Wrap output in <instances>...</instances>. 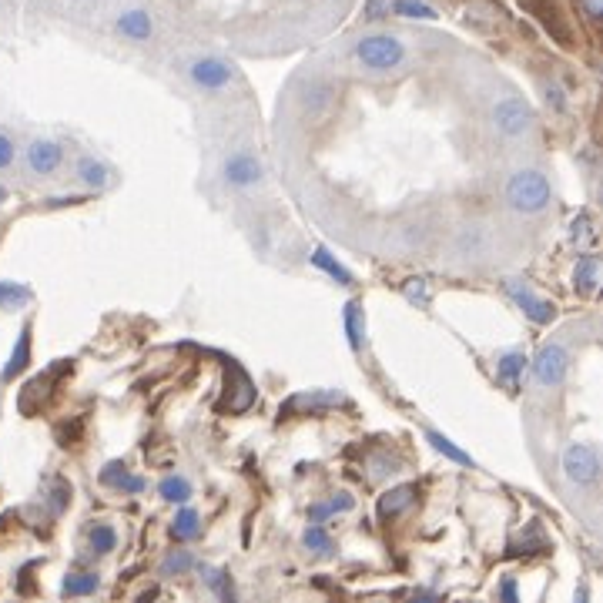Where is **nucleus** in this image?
Returning <instances> with one entry per match:
<instances>
[{"label": "nucleus", "mask_w": 603, "mask_h": 603, "mask_svg": "<svg viewBox=\"0 0 603 603\" xmlns=\"http://www.w3.org/2000/svg\"><path fill=\"white\" fill-rule=\"evenodd\" d=\"M413 503H416V486H413V483L396 486V490H389V493L379 500V520H382V523L396 520V516L406 513Z\"/></svg>", "instance_id": "dca6fc26"}, {"label": "nucleus", "mask_w": 603, "mask_h": 603, "mask_svg": "<svg viewBox=\"0 0 603 603\" xmlns=\"http://www.w3.org/2000/svg\"><path fill=\"white\" fill-rule=\"evenodd\" d=\"M577 11L590 27H597L603 17V0H577Z\"/></svg>", "instance_id": "e433bc0d"}, {"label": "nucleus", "mask_w": 603, "mask_h": 603, "mask_svg": "<svg viewBox=\"0 0 603 603\" xmlns=\"http://www.w3.org/2000/svg\"><path fill=\"white\" fill-rule=\"evenodd\" d=\"M573 289L580 295H597L600 289V255H580L573 265Z\"/></svg>", "instance_id": "2eb2a0df"}, {"label": "nucleus", "mask_w": 603, "mask_h": 603, "mask_svg": "<svg viewBox=\"0 0 603 603\" xmlns=\"http://www.w3.org/2000/svg\"><path fill=\"white\" fill-rule=\"evenodd\" d=\"M402 295H406V299L413 302L416 309H426V305L433 302V295H429L426 279H409L406 285H402Z\"/></svg>", "instance_id": "473e14b6"}, {"label": "nucleus", "mask_w": 603, "mask_h": 603, "mask_svg": "<svg viewBox=\"0 0 603 603\" xmlns=\"http://www.w3.org/2000/svg\"><path fill=\"white\" fill-rule=\"evenodd\" d=\"M352 506H356V500H352L349 493H335L332 500L312 503V506H309V520H312V523H325V520H329V516H335V513H349Z\"/></svg>", "instance_id": "b1692460"}, {"label": "nucleus", "mask_w": 603, "mask_h": 603, "mask_svg": "<svg viewBox=\"0 0 603 603\" xmlns=\"http://www.w3.org/2000/svg\"><path fill=\"white\" fill-rule=\"evenodd\" d=\"M4 201H7V188L0 185V205H4Z\"/></svg>", "instance_id": "ea45409f"}, {"label": "nucleus", "mask_w": 603, "mask_h": 603, "mask_svg": "<svg viewBox=\"0 0 603 603\" xmlns=\"http://www.w3.org/2000/svg\"><path fill=\"white\" fill-rule=\"evenodd\" d=\"M312 265L319 268V272L329 275L332 282H339V285H352V272H349V268L342 265L339 258H335L325 245H319V248H315V252H312Z\"/></svg>", "instance_id": "412c9836"}, {"label": "nucleus", "mask_w": 603, "mask_h": 603, "mask_svg": "<svg viewBox=\"0 0 603 603\" xmlns=\"http://www.w3.org/2000/svg\"><path fill=\"white\" fill-rule=\"evenodd\" d=\"M302 547H305V550H312L315 557H332V553H335L332 536L325 533V526H322V523L305 526V533H302Z\"/></svg>", "instance_id": "bb28decb"}, {"label": "nucleus", "mask_w": 603, "mask_h": 603, "mask_svg": "<svg viewBox=\"0 0 603 603\" xmlns=\"http://www.w3.org/2000/svg\"><path fill=\"white\" fill-rule=\"evenodd\" d=\"M543 101H547L553 111H567V91H563L557 81H543Z\"/></svg>", "instance_id": "c9c22d12"}, {"label": "nucleus", "mask_w": 603, "mask_h": 603, "mask_svg": "<svg viewBox=\"0 0 603 603\" xmlns=\"http://www.w3.org/2000/svg\"><path fill=\"white\" fill-rule=\"evenodd\" d=\"M198 533H201V516H198V510H191V506L181 503L175 523H171V536H175V540H195Z\"/></svg>", "instance_id": "cd10ccee"}, {"label": "nucleus", "mask_w": 603, "mask_h": 603, "mask_svg": "<svg viewBox=\"0 0 603 603\" xmlns=\"http://www.w3.org/2000/svg\"><path fill=\"white\" fill-rule=\"evenodd\" d=\"M34 302L31 285L24 282H0V312H21L24 305Z\"/></svg>", "instance_id": "4be33fe9"}, {"label": "nucleus", "mask_w": 603, "mask_h": 603, "mask_svg": "<svg viewBox=\"0 0 603 603\" xmlns=\"http://www.w3.org/2000/svg\"><path fill=\"white\" fill-rule=\"evenodd\" d=\"M346 402V396L342 392H305V396H295L292 399V409H309V413H315V409H332V406H342Z\"/></svg>", "instance_id": "a878e982"}, {"label": "nucleus", "mask_w": 603, "mask_h": 603, "mask_svg": "<svg viewBox=\"0 0 603 603\" xmlns=\"http://www.w3.org/2000/svg\"><path fill=\"white\" fill-rule=\"evenodd\" d=\"M158 496L165 503H188L191 500V483L181 473H171L158 483Z\"/></svg>", "instance_id": "c85d7f7f"}, {"label": "nucleus", "mask_w": 603, "mask_h": 603, "mask_svg": "<svg viewBox=\"0 0 603 603\" xmlns=\"http://www.w3.org/2000/svg\"><path fill=\"white\" fill-rule=\"evenodd\" d=\"M526 362H530V359H526L520 349L503 352V356L496 359V379H500L510 392H516V389H520L523 372H526Z\"/></svg>", "instance_id": "a211bd4d"}, {"label": "nucleus", "mask_w": 603, "mask_h": 603, "mask_svg": "<svg viewBox=\"0 0 603 603\" xmlns=\"http://www.w3.org/2000/svg\"><path fill=\"white\" fill-rule=\"evenodd\" d=\"M426 439H429V446H433L439 456H446V459H449V463H456V466H469V469L476 466V459L469 456L466 449H459L449 436L439 433V429H426Z\"/></svg>", "instance_id": "aec40b11"}, {"label": "nucleus", "mask_w": 603, "mask_h": 603, "mask_svg": "<svg viewBox=\"0 0 603 603\" xmlns=\"http://www.w3.org/2000/svg\"><path fill=\"white\" fill-rule=\"evenodd\" d=\"M523 4H526V11L547 27L560 44H570V24L560 17V7L553 4V0H523Z\"/></svg>", "instance_id": "9b49d317"}, {"label": "nucleus", "mask_w": 603, "mask_h": 603, "mask_svg": "<svg viewBox=\"0 0 603 603\" xmlns=\"http://www.w3.org/2000/svg\"><path fill=\"white\" fill-rule=\"evenodd\" d=\"M111 31L118 37H124V41H131V44H148V41H155L158 24H155V14H151L148 7L124 4L111 14Z\"/></svg>", "instance_id": "6e6552de"}, {"label": "nucleus", "mask_w": 603, "mask_h": 603, "mask_svg": "<svg viewBox=\"0 0 603 603\" xmlns=\"http://www.w3.org/2000/svg\"><path fill=\"white\" fill-rule=\"evenodd\" d=\"M195 567V557H191L188 550H171L165 560H161L158 573L161 577H185V573Z\"/></svg>", "instance_id": "7c9ffc66"}, {"label": "nucleus", "mask_w": 603, "mask_h": 603, "mask_svg": "<svg viewBox=\"0 0 603 603\" xmlns=\"http://www.w3.org/2000/svg\"><path fill=\"white\" fill-rule=\"evenodd\" d=\"M185 78L195 91L225 94L242 84V71L222 54H195L185 61Z\"/></svg>", "instance_id": "7ed1b4c3"}, {"label": "nucleus", "mask_w": 603, "mask_h": 603, "mask_svg": "<svg viewBox=\"0 0 603 603\" xmlns=\"http://www.w3.org/2000/svg\"><path fill=\"white\" fill-rule=\"evenodd\" d=\"M24 168L31 171L34 178H54L57 171L64 168V145L57 138H47V134H37L24 145Z\"/></svg>", "instance_id": "1a4fd4ad"}, {"label": "nucleus", "mask_w": 603, "mask_h": 603, "mask_svg": "<svg viewBox=\"0 0 603 603\" xmlns=\"http://www.w3.org/2000/svg\"><path fill=\"white\" fill-rule=\"evenodd\" d=\"M342 325H346V339L352 352H362L366 346V315H362V302L349 299L346 309H342Z\"/></svg>", "instance_id": "f3484780"}, {"label": "nucleus", "mask_w": 603, "mask_h": 603, "mask_svg": "<svg viewBox=\"0 0 603 603\" xmlns=\"http://www.w3.org/2000/svg\"><path fill=\"white\" fill-rule=\"evenodd\" d=\"M17 161V141L0 128V171H11Z\"/></svg>", "instance_id": "f704fd0d"}, {"label": "nucleus", "mask_w": 603, "mask_h": 603, "mask_svg": "<svg viewBox=\"0 0 603 603\" xmlns=\"http://www.w3.org/2000/svg\"><path fill=\"white\" fill-rule=\"evenodd\" d=\"M332 101V88L329 84H309V91H305V108L309 111H319V108H325V104Z\"/></svg>", "instance_id": "72a5a7b5"}, {"label": "nucleus", "mask_w": 603, "mask_h": 603, "mask_svg": "<svg viewBox=\"0 0 603 603\" xmlns=\"http://www.w3.org/2000/svg\"><path fill=\"white\" fill-rule=\"evenodd\" d=\"M201 580H205V587L212 590L218 600H225V603L235 600V583H232V573H228V570L201 567Z\"/></svg>", "instance_id": "5701e85b"}, {"label": "nucleus", "mask_w": 603, "mask_h": 603, "mask_svg": "<svg viewBox=\"0 0 603 603\" xmlns=\"http://www.w3.org/2000/svg\"><path fill=\"white\" fill-rule=\"evenodd\" d=\"M503 292L510 295L516 305H520L523 315L533 325H550L553 319H557V305L547 302V299H540V295H536L523 279H506L503 282Z\"/></svg>", "instance_id": "9d476101"}, {"label": "nucleus", "mask_w": 603, "mask_h": 603, "mask_svg": "<svg viewBox=\"0 0 603 603\" xmlns=\"http://www.w3.org/2000/svg\"><path fill=\"white\" fill-rule=\"evenodd\" d=\"M222 181L228 188L235 191H252V188H262L265 185V165L255 151H228L225 161H222Z\"/></svg>", "instance_id": "39448f33"}, {"label": "nucleus", "mask_w": 603, "mask_h": 603, "mask_svg": "<svg viewBox=\"0 0 603 603\" xmlns=\"http://www.w3.org/2000/svg\"><path fill=\"white\" fill-rule=\"evenodd\" d=\"M27 366H31V322H27L21 329V335H17V346L11 352V359H7L4 372H0V382H4V386L7 382H14Z\"/></svg>", "instance_id": "4468645a"}, {"label": "nucleus", "mask_w": 603, "mask_h": 603, "mask_svg": "<svg viewBox=\"0 0 603 603\" xmlns=\"http://www.w3.org/2000/svg\"><path fill=\"white\" fill-rule=\"evenodd\" d=\"M500 600H506V603H516L520 597H516V580L513 577H503V583H500V593H496Z\"/></svg>", "instance_id": "4c0bfd02"}, {"label": "nucleus", "mask_w": 603, "mask_h": 603, "mask_svg": "<svg viewBox=\"0 0 603 603\" xmlns=\"http://www.w3.org/2000/svg\"><path fill=\"white\" fill-rule=\"evenodd\" d=\"M560 469H563V476H567L573 486L593 490L597 480H600V453H597V446L570 443L567 449H563V456H560Z\"/></svg>", "instance_id": "20e7f679"}, {"label": "nucleus", "mask_w": 603, "mask_h": 603, "mask_svg": "<svg viewBox=\"0 0 603 603\" xmlns=\"http://www.w3.org/2000/svg\"><path fill=\"white\" fill-rule=\"evenodd\" d=\"M101 483L108 486V490H118V493H128V496H138L145 493V480L141 476H134L124 463H108L101 469Z\"/></svg>", "instance_id": "ddd939ff"}, {"label": "nucleus", "mask_w": 603, "mask_h": 603, "mask_svg": "<svg viewBox=\"0 0 603 603\" xmlns=\"http://www.w3.org/2000/svg\"><path fill=\"white\" fill-rule=\"evenodd\" d=\"M352 61L366 74H392L406 67L409 47L399 34H389V31L362 34L356 37V44H352Z\"/></svg>", "instance_id": "f257e3e1"}, {"label": "nucleus", "mask_w": 603, "mask_h": 603, "mask_svg": "<svg viewBox=\"0 0 603 603\" xmlns=\"http://www.w3.org/2000/svg\"><path fill=\"white\" fill-rule=\"evenodd\" d=\"M483 248H486V232L480 225L459 228V235H456V252L459 255H480Z\"/></svg>", "instance_id": "c756f323"}, {"label": "nucleus", "mask_w": 603, "mask_h": 603, "mask_svg": "<svg viewBox=\"0 0 603 603\" xmlns=\"http://www.w3.org/2000/svg\"><path fill=\"white\" fill-rule=\"evenodd\" d=\"M583 235H587V218L580 215V222H573V232H570V238H573V242H577V238H583Z\"/></svg>", "instance_id": "58836bf2"}, {"label": "nucleus", "mask_w": 603, "mask_h": 603, "mask_svg": "<svg viewBox=\"0 0 603 603\" xmlns=\"http://www.w3.org/2000/svg\"><path fill=\"white\" fill-rule=\"evenodd\" d=\"M101 590V577L94 570L81 573H67L61 580V597H91V593Z\"/></svg>", "instance_id": "6ab92c4d"}, {"label": "nucleus", "mask_w": 603, "mask_h": 603, "mask_svg": "<svg viewBox=\"0 0 603 603\" xmlns=\"http://www.w3.org/2000/svg\"><path fill=\"white\" fill-rule=\"evenodd\" d=\"M536 124V114L533 108L526 104L523 98H516V94H506L493 104V128L503 134V138H523V134H530Z\"/></svg>", "instance_id": "0eeeda50"}, {"label": "nucleus", "mask_w": 603, "mask_h": 603, "mask_svg": "<svg viewBox=\"0 0 603 603\" xmlns=\"http://www.w3.org/2000/svg\"><path fill=\"white\" fill-rule=\"evenodd\" d=\"M392 14L409 17V21H436V11L423 0H392Z\"/></svg>", "instance_id": "2f4dec72"}, {"label": "nucleus", "mask_w": 603, "mask_h": 603, "mask_svg": "<svg viewBox=\"0 0 603 603\" xmlns=\"http://www.w3.org/2000/svg\"><path fill=\"white\" fill-rule=\"evenodd\" d=\"M88 547L91 553H98V557H108L118 547V530H114L111 523H94L88 530Z\"/></svg>", "instance_id": "393cba45"}, {"label": "nucleus", "mask_w": 603, "mask_h": 603, "mask_svg": "<svg viewBox=\"0 0 603 603\" xmlns=\"http://www.w3.org/2000/svg\"><path fill=\"white\" fill-rule=\"evenodd\" d=\"M74 178H78V185L81 188H88V191H104L111 185V168L104 165L101 158H94V155H84L78 165H74Z\"/></svg>", "instance_id": "f8f14e48"}, {"label": "nucleus", "mask_w": 603, "mask_h": 603, "mask_svg": "<svg viewBox=\"0 0 603 603\" xmlns=\"http://www.w3.org/2000/svg\"><path fill=\"white\" fill-rule=\"evenodd\" d=\"M503 198H506V205H510L513 212L540 215V212H547V205L553 198L550 178L543 175L540 168H516L513 175L506 178Z\"/></svg>", "instance_id": "f03ea898"}, {"label": "nucleus", "mask_w": 603, "mask_h": 603, "mask_svg": "<svg viewBox=\"0 0 603 603\" xmlns=\"http://www.w3.org/2000/svg\"><path fill=\"white\" fill-rule=\"evenodd\" d=\"M533 369V382L540 389H560L563 379L570 372V349L563 342H547L540 352H536L533 362H526Z\"/></svg>", "instance_id": "423d86ee"}]
</instances>
